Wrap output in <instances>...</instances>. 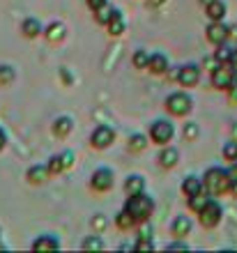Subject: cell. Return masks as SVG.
Listing matches in <instances>:
<instances>
[{
    "instance_id": "cell-5",
    "label": "cell",
    "mask_w": 237,
    "mask_h": 253,
    "mask_svg": "<svg viewBox=\"0 0 237 253\" xmlns=\"http://www.w3.org/2000/svg\"><path fill=\"white\" fill-rule=\"evenodd\" d=\"M221 216H224V210L217 200H210L207 205L198 212V219H200V226L203 228H214L221 223Z\"/></svg>"
},
{
    "instance_id": "cell-3",
    "label": "cell",
    "mask_w": 237,
    "mask_h": 253,
    "mask_svg": "<svg viewBox=\"0 0 237 253\" xmlns=\"http://www.w3.org/2000/svg\"><path fill=\"white\" fill-rule=\"evenodd\" d=\"M193 108V99H191L187 92H173L168 99H166V111L175 118H185L191 113Z\"/></svg>"
},
{
    "instance_id": "cell-43",
    "label": "cell",
    "mask_w": 237,
    "mask_h": 253,
    "mask_svg": "<svg viewBox=\"0 0 237 253\" xmlns=\"http://www.w3.org/2000/svg\"><path fill=\"white\" fill-rule=\"evenodd\" d=\"M5 145H7V133L2 131V129H0V150H2Z\"/></svg>"
},
{
    "instance_id": "cell-36",
    "label": "cell",
    "mask_w": 237,
    "mask_h": 253,
    "mask_svg": "<svg viewBox=\"0 0 237 253\" xmlns=\"http://www.w3.org/2000/svg\"><path fill=\"white\" fill-rule=\"evenodd\" d=\"M166 251H189L185 242H173V244H166Z\"/></svg>"
},
{
    "instance_id": "cell-4",
    "label": "cell",
    "mask_w": 237,
    "mask_h": 253,
    "mask_svg": "<svg viewBox=\"0 0 237 253\" xmlns=\"http://www.w3.org/2000/svg\"><path fill=\"white\" fill-rule=\"evenodd\" d=\"M237 81L235 69L231 67V62H219L217 69H212V85L219 90H228Z\"/></svg>"
},
{
    "instance_id": "cell-30",
    "label": "cell",
    "mask_w": 237,
    "mask_h": 253,
    "mask_svg": "<svg viewBox=\"0 0 237 253\" xmlns=\"http://www.w3.org/2000/svg\"><path fill=\"white\" fill-rule=\"evenodd\" d=\"M132 62H134V67H136V69H147L150 53H147V51H136V53H134V58H132Z\"/></svg>"
},
{
    "instance_id": "cell-34",
    "label": "cell",
    "mask_w": 237,
    "mask_h": 253,
    "mask_svg": "<svg viewBox=\"0 0 237 253\" xmlns=\"http://www.w3.org/2000/svg\"><path fill=\"white\" fill-rule=\"evenodd\" d=\"M198 136V125L196 122H189V125H185V138L187 140H193Z\"/></svg>"
},
{
    "instance_id": "cell-24",
    "label": "cell",
    "mask_w": 237,
    "mask_h": 253,
    "mask_svg": "<svg viewBox=\"0 0 237 253\" xmlns=\"http://www.w3.org/2000/svg\"><path fill=\"white\" fill-rule=\"evenodd\" d=\"M81 249H83V251H104L106 244H104V240H101L99 235H90V237H86V240H83Z\"/></svg>"
},
{
    "instance_id": "cell-25",
    "label": "cell",
    "mask_w": 237,
    "mask_h": 253,
    "mask_svg": "<svg viewBox=\"0 0 237 253\" xmlns=\"http://www.w3.org/2000/svg\"><path fill=\"white\" fill-rule=\"evenodd\" d=\"M113 12H115V7H111L108 2L106 5H101L99 9H95V19H97V23H101V26H106L108 21H111Z\"/></svg>"
},
{
    "instance_id": "cell-14",
    "label": "cell",
    "mask_w": 237,
    "mask_h": 253,
    "mask_svg": "<svg viewBox=\"0 0 237 253\" xmlns=\"http://www.w3.org/2000/svg\"><path fill=\"white\" fill-rule=\"evenodd\" d=\"M205 191V184L200 177H196V175H189V177H185V182H182V193H185L187 198L189 196H196V193Z\"/></svg>"
},
{
    "instance_id": "cell-21",
    "label": "cell",
    "mask_w": 237,
    "mask_h": 253,
    "mask_svg": "<svg viewBox=\"0 0 237 253\" xmlns=\"http://www.w3.org/2000/svg\"><path fill=\"white\" fill-rule=\"evenodd\" d=\"M125 191H127V196L145 191V180L141 177V175H129V177H127V182H125Z\"/></svg>"
},
{
    "instance_id": "cell-6",
    "label": "cell",
    "mask_w": 237,
    "mask_h": 253,
    "mask_svg": "<svg viewBox=\"0 0 237 253\" xmlns=\"http://www.w3.org/2000/svg\"><path fill=\"white\" fill-rule=\"evenodd\" d=\"M173 136H175V126L168 120H154L150 125V138L154 140V143H159V145L171 143Z\"/></svg>"
},
{
    "instance_id": "cell-48",
    "label": "cell",
    "mask_w": 237,
    "mask_h": 253,
    "mask_svg": "<svg viewBox=\"0 0 237 253\" xmlns=\"http://www.w3.org/2000/svg\"><path fill=\"white\" fill-rule=\"evenodd\" d=\"M0 237H2V228H0Z\"/></svg>"
},
{
    "instance_id": "cell-26",
    "label": "cell",
    "mask_w": 237,
    "mask_h": 253,
    "mask_svg": "<svg viewBox=\"0 0 237 253\" xmlns=\"http://www.w3.org/2000/svg\"><path fill=\"white\" fill-rule=\"evenodd\" d=\"M145 147H147V136H143V133H132L129 136V150L132 152H143Z\"/></svg>"
},
{
    "instance_id": "cell-42",
    "label": "cell",
    "mask_w": 237,
    "mask_h": 253,
    "mask_svg": "<svg viewBox=\"0 0 237 253\" xmlns=\"http://www.w3.org/2000/svg\"><path fill=\"white\" fill-rule=\"evenodd\" d=\"M228 40H237V26H228Z\"/></svg>"
},
{
    "instance_id": "cell-1",
    "label": "cell",
    "mask_w": 237,
    "mask_h": 253,
    "mask_svg": "<svg viewBox=\"0 0 237 253\" xmlns=\"http://www.w3.org/2000/svg\"><path fill=\"white\" fill-rule=\"evenodd\" d=\"M122 210H127V212L132 214L136 223H143V221L150 219L152 210H154V200H152L145 191L132 193V196L127 198V203H125V207H122Z\"/></svg>"
},
{
    "instance_id": "cell-38",
    "label": "cell",
    "mask_w": 237,
    "mask_h": 253,
    "mask_svg": "<svg viewBox=\"0 0 237 253\" xmlns=\"http://www.w3.org/2000/svg\"><path fill=\"white\" fill-rule=\"evenodd\" d=\"M228 97H231V101H237V81L228 87Z\"/></svg>"
},
{
    "instance_id": "cell-31",
    "label": "cell",
    "mask_w": 237,
    "mask_h": 253,
    "mask_svg": "<svg viewBox=\"0 0 237 253\" xmlns=\"http://www.w3.org/2000/svg\"><path fill=\"white\" fill-rule=\"evenodd\" d=\"M231 55H233V48L226 46V42L224 44H219L217 51H214V58H217L219 62H231Z\"/></svg>"
},
{
    "instance_id": "cell-12",
    "label": "cell",
    "mask_w": 237,
    "mask_h": 253,
    "mask_svg": "<svg viewBox=\"0 0 237 253\" xmlns=\"http://www.w3.org/2000/svg\"><path fill=\"white\" fill-rule=\"evenodd\" d=\"M60 249V240L55 235H40L33 242V251H55Z\"/></svg>"
},
{
    "instance_id": "cell-35",
    "label": "cell",
    "mask_w": 237,
    "mask_h": 253,
    "mask_svg": "<svg viewBox=\"0 0 237 253\" xmlns=\"http://www.w3.org/2000/svg\"><path fill=\"white\" fill-rule=\"evenodd\" d=\"M106 226H108V219H106L104 214H97V216L93 219V228H95V230H104Z\"/></svg>"
},
{
    "instance_id": "cell-10",
    "label": "cell",
    "mask_w": 237,
    "mask_h": 253,
    "mask_svg": "<svg viewBox=\"0 0 237 253\" xmlns=\"http://www.w3.org/2000/svg\"><path fill=\"white\" fill-rule=\"evenodd\" d=\"M200 81V67L198 65H185L180 67V76H178V83L185 87H193Z\"/></svg>"
},
{
    "instance_id": "cell-8",
    "label": "cell",
    "mask_w": 237,
    "mask_h": 253,
    "mask_svg": "<svg viewBox=\"0 0 237 253\" xmlns=\"http://www.w3.org/2000/svg\"><path fill=\"white\" fill-rule=\"evenodd\" d=\"M113 140H115V129L108 125H99L93 131V136H90V143H93V147H97V150H106Z\"/></svg>"
},
{
    "instance_id": "cell-19",
    "label": "cell",
    "mask_w": 237,
    "mask_h": 253,
    "mask_svg": "<svg viewBox=\"0 0 237 253\" xmlns=\"http://www.w3.org/2000/svg\"><path fill=\"white\" fill-rule=\"evenodd\" d=\"M72 129H74V120L69 115H62V118H58V120L53 122V133L58 138H65L67 133H72Z\"/></svg>"
},
{
    "instance_id": "cell-22",
    "label": "cell",
    "mask_w": 237,
    "mask_h": 253,
    "mask_svg": "<svg viewBox=\"0 0 237 253\" xmlns=\"http://www.w3.org/2000/svg\"><path fill=\"white\" fill-rule=\"evenodd\" d=\"M207 16H210L212 21H224V16H226L224 0H212L210 5H207Z\"/></svg>"
},
{
    "instance_id": "cell-44",
    "label": "cell",
    "mask_w": 237,
    "mask_h": 253,
    "mask_svg": "<svg viewBox=\"0 0 237 253\" xmlns=\"http://www.w3.org/2000/svg\"><path fill=\"white\" fill-rule=\"evenodd\" d=\"M166 0H150V7H161Z\"/></svg>"
},
{
    "instance_id": "cell-37",
    "label": "cell",
    "mask_w": 237,
    "mask_h": 253,
    "mask_svg": "<svg viewBox=\"0 0 237 253\" xmlns=\"http://www.w3.org/2000/svg\"><path fill=\"white\" fill-rule=\"evenodd\" d=\"M86 2H88V7H90V9H93V12H95V9H99V7H101V5H106L108 0H86Z\"/></svg>"
},
{
    "instance_id": "cell-45",
    "label": "cell",
    "mask_w": 237,
    "mask_h": 253,
    "mask_svg": "<svg viewBox=\"0 0 237 253\" xmlns=\"http://www.w3.org/2000/svg\"><path fill=\"white\" fill-rule=\"evenodd\" d=\"M231 191H233V196H237V182H233L231 184Z\"/></svg>"
},
{
    "instance_id": "cell-41",
    "label": "cell",
    "mask_w": 237,
    "mask_h": 253,
    "mask_svg": "<svg viewBox=\"0 0 237 253\" xmlns=\"http://www.w3.org/2000/svg\"><path fill=\"white\" fill-rule=\"evenodd\" d=\"M231 67L235 69V74H237V48H233V55H231Z\"/></svg>"
},
{
    "instance_id": "cell-40",
    "label": "cell",
    "mask_w": 237,
    "mask_h": 253,
    "mask_svg": "<svg viewBox=\"0 0 237 253\" xmlns=\"http://www.w3.org/2000/svg\"><path fill=\"white\" fill-rule=\"evenodd\" d=\"M178 76H180V67H175V69L168 72V81H178Z\"/></svg>"
},
{
    "instance_id": "cell-39",
    "label": "cell",
    "mask_w": 237,
    "mask_h": 253,
    "mask_svg": "<svg viewBox=\"0 0 237 253\" xmlns=\"http://www.w3.org/2000/svg\"><path fill=\"white\" fill-rule=\"evenodd\" d=\"M228 175H231V180L237 182V161H233V168L228 170Z\"/></svg>"
},
{
    "instance_id": "cell-33",
    "label": "cell",
    "mask_w": 237,
    "mask_h": 253,
    "mask_svg": "<svg viewBox=\"0 0 237 253\" xmlns=\"http://www.w3.org/2000/svg\"><path fill=\"white\" fill-rule=\"evenodd\" d=\"M152 249H154L152 237H139V242L134 244V251H152Z\"/></svg>"
},
{
    "instance_id": "cell-29",
    "label": "cell",
    "mask_w": 237,
    "mask_h": 253,
    "mask_svg": "<svg viewBox=\"0 0 237 253\" xmlns=\"http://www.w3.org/2000/svg\"><path fill=\"white\" fill-rule=\"evenodd\" d=\"M47 166H48V173H51V175H58V173H62V170H67V168H65V161H62V154H55V157H51Z\"/></svg>"
},
{
    "instance_id": "cell-13",
    "label": "cell",
    "mask_w": 237,
    "mask_h": 253,
    "mask_svg": "<svg viewBox=\"0 0 237 253\" xmlns=\"http://www.w3.org/2000/svg\"><path fill=\"white\" fill-rule=\"evenodd\" d=\"M65 26L60 23V21H53V23H48L47 28H44V37H47L51 44H58V42L65 40Z\"/></svg>"
},
{
    "instance_id": "cell-27",
    "label": "cell",
    "mask_w": 237,
    "mask_h": 253,
    "mask_svg": "<svg viewBox=\"0 0 237 253\" xmlns=\"http://www.w3.org/2000/svg\"><path fill=\"white\" fill-rule=\"evenodd\" d=\"M115 226H118L120 230H129V228L136 226V221H134V216L127 212V210H122V212L115 216Z\"/></svg>"
},
{
    "instance_id": "cell-18",
    "label": "cell",
    "mask_w": 237,
    "mask_h": 253,
    "mask_svg": "<svg viewBox=\"0 0 237 253\" xmlns=\"http://www.w3.org/2000/svg\"><path fill=\"white\" fill-rule=\"evenodd\" d=\"M48 166H30L26 173V180L30 182V184H42V182H47L48 177Z\"/></svg>"
},
{
    "instance_id": "cell-17",
    "label": "cell",
    "mask_w": 237,
    "mask_h": 253,
    "mask_svg": "<svg viewBox=\"0 0 237 253\" xmlns=\"http://www.w3.org/2000/svg\"><path fill=\"white\" fill-rule=\"evenodd\" d=\"M178 159H180V152H178V147H173V145L164 147V150L159 152V164L164 168H173L178 164Z\"/></svg>"
},
{
    "instance_id": "cell-15",
    "label": "cell",
    "mask_w": 237,
    "mask_h": 253,
    "mask_svg": "<svg viewBox=\"0 0 237 253\" xmlns=\"http://www.w3.org/2000/svg\"><path fill=\"white\" fill-rule=\"evenodd\" d=\"M125 16H122V12H120V9H115V12H113V16H111V21H108V23H106V28H108V35H111V37H118V35H122L125 33Z\"/></svg>"
},
{
    "instance_id": "cell-28",
    "label": "cell",
    "mask_w": 237,
    "mask_h": 253,
    "mask_svg": "<svg viewBox=\"0 0 237 253\" xmlns=\"http://www.w3.org/2000/svg\"><path fill=\"white\" fill-rule=\"evenodd\" d=\"M14 79H16V72H14V67H12V65H0V87L9 85Z\"/></svg>"
},
{
    "instance_id": "cell-46",
    "label": "cell",
    "mask_w": 237,
    "mask_h": 253,
    "mask_svg": "<svg viewBox=\"0 0 237 253\" xmlns=\"http://www.w3.org/2000/svg\"><path fill=\"white\" fill-rule=\"evenodd\" d=\"M233 136H235V140H237V122L233 125Z\"/></svg>"
},
{
    "instance_id": "cell-20",
    "label": "cell",
    "mask_w": 237,
    "mask_h": 253,
    "mask_svg": "<svg viewBox=\"0 0 237 253\" xmlns=\"http://www.w3.org/2000/svg\"><path fill=\"white\" fill-rule=\"evenodd\" d=\"M171 230H173L175 237H185V235H189L191 233V219L189 216H178V219L173 221Z\"/></svg>"
},
{
    "instance_id": "cell-7",
    "label": "cell",
    "mask_w": 237,
    "mask_h": 253,
    "mask_svg": "<svg viewBox=\"0 0 237 253\" xmlns=\"http://www.w3.org/2000/svg\"><path fill=\"white\" fill-rule=\"evenodd\" d=\"M113 182H115V177H113L111 168H97L93 173V177H90V187H93L95 191L104 193V191H111L113 189Z\"/></svg>"
},
{
    "instance_id": "cell-11",
    "label": "cell",
    "mask_w": 237,
    "mask_h": 253,
    "mask_svg": "<svg viewBox=\"0 0 237 253\" xmlns=\"http://www.w3.org/2000/svg\"><path fill=\"white\" fill-rule=\"evenodd\" d=\"M21 33L26 35L28 40H35V37L44 35V26L40 23V19H33V16H28V19H23V23H21Z\"/></svg>"
},
{
    "instance_id": "cell-32",
    "label": "cell",
    "mask_w": 237,
    "mask_h": 253,
    "mask_svg": "<svg viewBox=\"0 0 237 253\" xmlns=\"http://www.w3.org/2000/svg\"><path fill=\"white\" fill-rule=\"evenodd\" d=\"M224 159L237 161V140L235 138H233L231 143H226V145H224Z\"/></svg>"
},
{
    "instance_id": "cell-23",
    "label": "cell",
    "mask_w": 237,
    "mask_h": 253,
    "mask_svg": "<svg viewBox=\"0 0 237 253\" xmlns=\"http://www.w3.org/2000/svg\"><path fill=\"white\" fill-rule=\"evenodd\" d=\"M210 200L212 198H210V193L207 191H200V193H196V196H189V210L198 214L207 203H210Z\"/></svg>"
},
{
    "instance_id": "cell-16",
    "label": "cell",
    "mask_w": 237,
    "mask_h": 253,
    "mask_svg": "<svg viewBox=\"0 0 237 253\" xmlns=\"http://www.w3.org/2000/svg\"><path fill=\"white\" fill-rule=\"evenodd\" d=\"M147 69H150L152 74H166L168 72V58H166L164 53H150Z\"/></svg>"
},
{
    "instance_id": "cell-9",
    "label": "cell",
    "mask_w": 237,
    "mask_h": 253,
    "mask_svg": "<svg viewBox=\"0 0 237 253\" xmlns=\"http://www.w3.org/2000/svg\"><path fill=\"white\" fill-rule=\"evenodd\" d=\"M205 35H207L210 44L219 46V44L228 42V26H226L224 21H212L210 26H207V30H205Z\"/></svg>"
},
{
    "instance_id": "cell-2",
    "label": "cell",
    "mask_w": 237,
    "mask_h": 253,
    "mask_svg": "<svg viewBox=\"0 0 237 253\" xmlns=\"http://www.w3.org/2000/svg\"><path fill=\"white\" fill-rule=\"evenodd\" d=\"M203 184H205V191L210 193V196H224V193L231 191V175H228V170H224V168H207V173H205L203 177Z\"/></svg>"
},
{
    "instance_id": "cell-47",
    "label": "cell",
    "mask_w": 237,
    "mask_h": 253,
    "mask_svg": "<svg viewBox=\"0 0 237 253\" xmlns=\"http://www.w3.org/2000/svg\"><path fill=\"white\" fill-rule=\"evenodd\" d=\"M200 2H203V5L207 7V5H210V2H212V0H200Z\"/></svg>"
}]
</instances>
